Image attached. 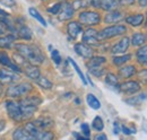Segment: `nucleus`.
Segmentation results:
<instances>
[{
  "instance_id": "f257e3e1",
  "label": "nucleus",
  "mask_w": 147,
  "mask_h": 140,
  "mask_svg": "<svg viewBox=\"0 0 147 140\" xmlns=\"http://www.w3.org/2000/svg\"><path fill=\"white\" fill-rule=\"evenodd\" d=\"M14 49L19 53L28 63L32 65H42L45 60V57L42 50L35 44H26V43H16L14 44Z\"/></svg>"
},
{
  "instance_id": "f03ea898",
  "label": "nucleus",
  "mask_w": 147,
  "mask_h": 140,
  "mask_svg": "<svg viewBox=\"0 0 147 140\" xmlns=\"http://www.w3.org/2000/svg\"><path fill=\"white\" fill-rule=\"evenodd\" d=\"M41 102H42V100L37 95H33V96L26 95L19 101L18 104L24 121L31 119L34 115V113L37 111V107L41 104Z\"/></svg>"
},
{
  "instance_id": "7ed1b4c3",
  "label": "nucleus",
  "mask_w": 147,
  "mask_h": 140,
  "mask_svg": "<svg viewBox=\"0 0 147 140\" xmlns=\"http://www.w3.org/2000/svg\"><path fill=\"white\" fill-rule=\"evenodd\" d=\"M33 90V85L31 83L24 81V83H18V84H11L6 90V95L9 98H18V97H24L28 95Z\"/></svg>"
},
{
  "instance_id": "20e7f679",
  "label": "nucleus",
  "mask_w": 147,
  "mask_h": 140,
  "mask_svg": "<svg viewBox=\"0 0 147 140\" xmlns=\"http://www.w3.org/2000/svg\"><path fill=\"white\" fill-rule=\"evenodd\" d=\"M127 33V26L123 24H114L104 27L102 31L98 32V38L100 41L109 40L117 36H122Z\"/></svg>"
},
{
  "instance_id": "39448f33",
  "label": "nucleus",
  "mask_w": 147,
  "mask_h": 140,
  "mask_svg": "<svg viewBox=\"0 0 147 140\" xmlns=\"http://www.w3.org/2000/svg\"><path fill=\"white\" fill-rule=\"evenodd\" d=\"M102 18L98 11H94V10H83L79 13L78 15V22L87 27H93L96 26L101 23Z\"/></svg>"
},
{
  "instance_id": "423d86ee",
  "label": "nucleus",
  "mask_w": 147,
  "mask_h": 140,
  "mask_svg": "<svg viewBox=\"0 0 147 140\" xmlns=\"http://www.w3.org/2000/svg\"><path fill=\"white\" fill-rule=\"evenodd\" d=\"M5 107H6L8 116L13 121H15V122H23L24 121L20 107H19V104L17 102H15L14 100H7V101H5Z\"/></svg>"
},
{
  "instance_id": "0eeeda50",
  "label": "nucleus",
  "mask_w": 147,
  "mask_h": 140,
  "mask_svg": "<svg viewBox=\"0 0 147 140\" xmlns=\"http://www.w3.org/2000/svg\"><path fill=\"white\" fill-rule=\"evenodd\" d=\"M140 89H142V85L138 80H126L119 84L118 92L126 95H135L138 92H140Z\"/></svg>"
},
{
  "instance_id": "6e6552de",
  "label": "nucleus",
  "mask_w": 147,
  "mask_h": 140,
  "mask_svg": "<svg viewBox=\"0 0 147 140\" xmlns=\"http://www.w3.org/2000/svg\"><path fill=\"white\" fill-rule=\"evenodd\" d=\"M82 42L90 45V46H98L101 44V41L98 38V32L94 30L93 27H88L83 33Z\"/></svg>"
},
{
  "instance_id": "1a4fd4ad",
  "label": "nucleus",
  "mask_w": 147,
  "mask_h": 140,
  "mask_svg": "<svg viewBox=\"0 0 147 140\" xmlns=\"http://www.w3.org/2000/svg\"><path fill=\"white\" fill-rule=\"evenodd\" d=\"M91 6L95 9L110 11L113 9H117L119 3L118 0H91Z\"/></svg>"
},
{
  "instance_id": "9d476101",
  "label": "nucleus",
  "mask_w": 147,
  "mask_h": 140,
  "mask_svg": "<svg viewBox=\"0 0 147 140\" xmlns=\"http://www.w3.org/2000/svg\"><path fill=\"white\" fill-rule=\"evenodd\" d=\"M19 79L18 75L16 71L9 69V68H1L0 69V81L5 84H13Z\"/></svg>"
},
{
  "instance_id": "9b49d317",
  "label": "nucleus",
  "mask_w": 147,
  "mask_h": 140,
  "mask_svg": "<svg viewBox=\"0 0 147 140\" xmlns=\"http://www.w3.org/2000/svg\"><path fill=\"white\" fill-rule=\"evenodd\" d=\"M74 14H75V9L73 5L69 2H62L61 9L58 14V19L60 22H68L74 17Z\"/></svg>"
},
{
  "instance_id": "f8f14e48",
  "label": "nucleus",
  "mask_w": 147,
  "mask_h": 140,
  "mask_svg": "<svg viewBox=\"0 0 147 140\" xmlns=\"http://www.w3.org/2000/svg\"><path fill=\"white\" fill-rule=\"evenodd\" d=\"M129 46H130V38L127 36H123L121 40H119L112 48H111L110 52L112 54H123L128 51Z\"/></svg>"
},
{
  "instance_id": "ddd939ff",
  "label": "nucleus",
  "mask_w": 147,
  "mask_h": 140,
  "mask_svg": "<svg viewBox=\"0 0 147 140\" xmlns=\"http://www.w3.org/2000/svg\"><path fill=\"white\" fill-rule=\"evenodd\" d=\"M74 50L76 54H78L79 57H82L83 59H90L91 57H93L94 51H93L92 46L80 42V43H76L74 45Z\"/></svg>"
},
{
  "instance_id": "4468645a",
  "label": "nucleus",
  "mask_w": 147,
  "mask_h": 140,
  "mask_svg": "<svg viewBox=\"0 0 147 140\" xmlns=\"http://www.w3.org/2000/svg\"><path fill=\"white\" fill-rule=\"evenodd\" d=\"M80 33H83V25L79 22L71 20L67 24V34L70 40H76Z\"/></svg>"
},
{
  "instance_id": "2eb2a0df",
  "label": "nucleus",
  "mask_w": 147,
  "mask_h": 140,
  "mask_svg": "<svg viewBox=\"0 0 147 140\" xmlns=\"http://www.w3.org/2000/svg\"><path fill=\"white\" fill-rule=\"evenodd\" d=\"M0 65H2V66L6 67V68H9V69L16 71L17 73L23 71V70L20 69V67H18V66L13 61V59L7 54V52H5V51H0Z\"/></svg>"
},
{
  "instance_id": "dca6fc26",
  "label": "nucleus",
  "mask_w": 147,
  "mask_h": 140,
  "mask_svg": "<svg viewBox=\"0 0 147 140\" xmlns=\"http://www.w3.org/2000/svg\"><path fill=\"white\" fill-rule=\"evenodd\" d=\"M125 18V15L122 11H120L118 8L108 11V14L104 16V23L105 24H117L121 22Z\"/></svg>"
},
{
  "instance_id": "f3484780",
  "label": "nucleus",
  "mask_w": 147,
  "mask_h": 140,
  "mask_svg": "<svg viewBox=\"0 0 147 140\" xmlns=\"http://www.w3.org/2000/svg\"><path fill=\"white\" fill-rule=\"evenodd\" d=\"M137 73V68L134 65H123L118 70V77L121 79H128Z\"/></svg>"
},
{
  "instance_id": "a211bd4d",
  "label": "nucleus",
  "mask_w": 147,
  "mask_h": 140,
  "mask_svg": "<svg viewBox=\"0 0 147 140\" xmlns=\"http://www.w3.org/2000/svg\"><path fill=\"white\" fill-rule=\"evenodd\" d=\"M125 19V22L130 25V26H132V27H139V26H142L143 25V23H144V19H145V16H144V14H132V15H129L127 17L123 18Z\"/></svg>"
},
{
  "instance_id": "6ab92c4d",
  "label": "nucleus",
  "mask_w": 147,
  "mask_h": 140,
  "mask_svg": "<svg viewBox=\"0 0 147 140\" xmlns=\"http://www.w3.org/2000/svg\"><path fill=\"white\" fill-rule=\"evenodd\" d=\"M24 68V73L27 78L32 79V80H36L37 78L41 76V71L38 69L36 65H32V63H27Z\"/></svg>"
},
{
  "instance_id": "aec40b11",
  "label": "nucleus",
  "mask_w": 147,
  "mask_h": 140,
  "mask_svg": "<svg viewBox=\"0 0 147 140\" xmlns=\"http://www.w3.org/2000/svg\"><path fill=\"white\" fill-rule=\"evenodd\" d=\"M17 35L15 33H8L6 35L0 36V49H10L16 41Z\"/></svg>"
},
{
  "instance_id": "412c9836",
  "label": "nucleus",
  "mask_w": 147,
  "mask_h": 140,
  "mask_svg": "<svg viewBox=\"0 0 147 140\" xmlns=\"http://www.w3.org/2000/svg\"><path fill=\"white\" fill-rule=\"evenodd\" d=\"M15 34L17 35V38H22V40H25V41H31L32 37H33L32 31L23 24H20L18 28H16Z\"/></svg>"
},
{
  "instance_id": "4be33fe9",
  "label": "nucleus",
  "mask_w": 147,
  "mask_h": 140,
  "mask_svg": "<svg viewBox=\"0 0 147 140\" xmlns=\"http://www.w3.org/2000/svg\"><path fill=\"white\" fill-rule=\"evenodd\" d=\"M136 60L140 66L147 67V45L144 44L139 46V49L136 51Z\"/></svg>"
},
{
  "instance_id": "5701e85b",
  "label": "nucleus",
  "mask_w": 147,
  "mask_h": 140,
  "mask_svg": "<svg viewBox=\"0 0 147 140\" xmlns=\"http://www.w3.org/2000/svg\"><path fill=\"white\" fill-rule=\"evenodd\" d=\"M147 41V35L144 33H140V32H137V33H134L131 35V38H130V43L136 46V48H139L142 45H144Z\"/></svg>"
},
{
  "instance_id": "b1692460",
  "label": "nucleus",
  "mask_w": 147,
  "mask_h": 140,
  "mask_svg": "<svg viewBox=\"0 0 147 140\" xmlns=\"http://www.w3.org/2000/svg\"><path fill=\"white\" fill-rule=\"evenodd\" d=\"M87 63H86V67L90 69V68H95V67H101L103 66L105 62H107V58L105 57H102V55H93L90 59H87Z\"/></svg>"
},
{
  "instance_id": "393cba45",
  "label": "nucleus",
  "mask_w": 147,
  "mask_h": 140,
  "mask_svg": "<svg viewBox=\"0 0 147 140\" xmlns=\"http://www.w3.org/2000/svg\"><path fill=\"white\" fill-rule=\"evenodd\" d=\"M131 58H132V54H130V53H127V54H121V55H115V57H113L112 58V63L114 65V66H117V67H121V66H123V65H126L128 61L131 60Z\"/></svg>"
},
{
  "instance_id": "a878e982",
  "label": "nucleus",
  "mask_w": 147,
  "mask_h": 140,
  "mask_svg": "<svg viewBox=\"0 0 147 140\" xmlns=\"http://www.w3.org/2000/svg\"><path fill=\"white\" fill-rule=\"evenodd\" d=\"M13 138L17 140H32L31 135L25 130L24 127H18V128L13 132Z\"/></svg>"
},
{
  "instance_id": "bb28decb",
  "label": "nucleus",
  "mask_w": 147,
  "mask_h": 140,
  "mask_svg": "<svg viewBox=\"0 0 147 140\" xmlns=\"http://www.w3.org/2000/svg\"><path fill=\"white\" fill-rule=\"evenodd\" d=\"M86 103L93 110H100L101 108V102L100 100L92 93H88L86 95Z\"/></svg>"
},
{
  "instance_id": "cd10ccee",
  "label": "nucleus",
  "mask_w": 147,
  "mask_h": 140,
  "mask_svg": "<svg viewBox=\"0 0 147 140\" xmlns=\"http://www.w3.org/2000/svg\"><path fill=\"white\" fill-rule=\"evenodd\" d=\"M105 83L110 87L115 88L118 90V87H119V77L115 73H113V72H108L105 75Z\"/></svg>"
},
{
  "instance_id": "c85d7f7f",
  "label": "nucleus",
  "mask_w": 147,
  "mask_h": 140,
  "mask_svg": "<svg viewBox=\"0 0 147 140\" xmlns=\"http://www.w3.org/2000/svg\"><path fill=\"white\" fill-rule=\"evenodd\" d=\"M145 100H147V94H139V95H136V96H132L130 98H127L125 100V102L129 105H139L142 102H144Z\"/></svg>"
},
{
  "instance_id": "c756f323",
  "label": "nucleus",
  "mask_w": 147,
  "mask_h": 140,
  "mask_svg": "<svg viewBox=\"0 0 147 140\" xmlns=\"http://www.w3.org/2000/svg\"><path fill=\"white\" fill-rule=\"evenodd\" d=\"M28 13H30V15L32 16V17L34 18V19H36L37 22L43 26V27H47V20L44 19V17L38 13V10L35 9L34 7H31V8H28Z\"/></svg>"
},
{
  "instance_id": "7c9ffc66",
  "label": "nucleus",
  "mask_w": 147,
  "mask_h": 140,
  "mask_svg": "<svg viewBox=\"0 0 147 140\" xmlns=\"http://www.w3.org/2000/svg\"><path fill=\"white\" fill-rule=\"evenodd\" d=\"M67 60H68V62H69V63H70V65L73 66L74 70H75V71L77 72V75H78V77L80 78L82 83H83L84 85H87L88 83H87V79H86L85 75H84V73H83V71L80 70V68H79V66H78V65H77V63L75 62V60H74V59H71V58H68Z\"/></svg>"
},
{
  "instance_id": "2f4dec72",
  "label": "nucleus",
  "mask_w": 147,
  "mask_h": 140,
  "mask_svg": "<svg viewBox=\"0 0 147 140\" xmlns=\"http://www.w3.org/2000/svg\"><path fill=\"white\" fill-rule=\"evenodd\" d=\"M35 83L37 84V86H40V87L43 88V89H51V88L53 87L52 81L49 80V79H48L47 77H44V76H40L36 80H35Z\"/></svg>"
},
{
  "instance_id": "473e14b6",
  "label": "nucleus",
  "mask_w": 147,
  "mask_h": 140,
  "mask_svg": "<svg viewBox=\"0 0 147 140\" xmlns=\"http://www.w3.org/2000/svg\"><path fill=\"white\" fill-rule=\"evenodd\" d=\"M34 124L38 127L40 129H44V130H47V129H49L50 127H52V121L50 120V119H48V118H41V119H37L35 121H33Z\"/></svg>"
},
{
  "instance_id": "72a5a7b5",
  "label": "nucleus",
  "mask_w": 147,
  "mask_h": 140,
  "mask_svg": "<svg viewBox=\"0 0 147 140\" xmlns=\"http://www.w3.org/2000/svg\"><path fill=\"white\" fill-rule=\"evenodd\" d=\"M92 127H93V129H94L95 131H97V132L103 131V129H104V122H103L102 118L98 116V115L95 116L94 120H93V122H92Z\"/></svg>"
},
{
  "instance_id": "f704fd0d",
  "label": "nucleus",
  "mask_w": 147,
  "mask_h": 140,
  "mask_svg": "<svg viewBox=\"0 0 147 140\" xmlns=\"http://www.w3.org/2000/svg\"><path fill=\"white\" fill-rule=\"evenodd\" d=\"M71 5H73V7L75 10H78V9H85V8L90 7V5H91V0H76V1H74Z\"/></svg>"
},
{
  "instance_id": "c9c22d12",
  "label": "nucleus",
  "mask_w": 147,
  "mask_h": 140,
  "mask_svg": "<svg viewBox=\"0 0 147 140\" xmlns=\"http://www.w3.org/2000/svg\"><path fill=\"white\" fill-rule=\"evenodd\" d=\"M88 72L93 75V76H95V77H97V78H101L102 76H104L105 75V69L101 66V67H95V68H90L88 69Z\"/></svg>"
},
{
  "instance_id": "e433bc0d",
  "label": "nucleus",
  "mask_w": 147,
  "mask_h": 140,
  "mask_svg": "<svg viewBox=\"0 0 147 140\" xmlns=\"http://www.w3.org/2000/svg\"><path fill=\"white\" fill-rule=\"evenodd\" d=\"M136 75H137L138 81L147 86V69H140L139 71H137Z\"/></svg>"
},
{
  "instance_id": "4c0bfd02",
  "label": "nucleus",
  "mask_w": 147,
  "mask_h": 140,
  "mask_svg": "<svg viewBox=\"0 0 147 140\" xmlns=\"http://www.w3.org/2000/svg\"><path fill=\"white\" fill-rule=\"evenodd\" d=\"M51 59H52V61L55 62L57 66H59V65L61 63V61H62L60 53H59V51H58V50H55V49L51 51Z\"/></svg>"
},
{
  "instance_id": "58836bf2",
  "label": "nucleus",
  "mask_w": 147,
  "mask_h": 140,
  "mask_svg": "<svg viewBox=\"0 0 147 140\" xmlns=\"http://www.w3.org/2000/svg\"><path fill=\"white\" fill-rule=\"evenodd\" d=\"M80 130H82V133L87 138L90 139L91 138V128L87 123H82L80 124Z\"/></svg>"
},
{
  "instance_id": "ea45409f",
  "label": "nucleus",
  "mask_w": 147,
  "mask_h": 140,
  "mask_svg": "<svg viewBox=\"0 0 147 140\" xmlns=\"http://www.w3.org/2000/svg\"><path fill=\"white\" fill-rule=\"evenodd\" d=\"M61 6H62V2H57L52 7L48 8V13H50L52 15H58L59 11H60V9H61Z\"/></svg>"
},
{
  "instance_id": "a19ab883",
  "label": "nucleus",
  "mask_w": 147,
  "mask_h": 140,
  "mask_svg": "<svg viewBox=\"0 0 147 140\" xmlns=\"http://www.w3.org/2000/svg\"><path fill=\"white\" fill-rule=\"evenodd\" d=\"M0 5L6 8H14L16 6L15 0H0Z\"/></svg>"
},
{
  "instance_id": "79ce46f5",
  "label": "nucleus",
  "mask_w": 147,
  "mask_h": 140,
  "mask_svg": "<svg viewBox=\"0 0 147 140\" xmlns=\"http://www.w3.org/2000/svg\"><path fill=\"white\" fill-rule=\"evenodd\" d=\"M120 130L125 133V135H132V133H136V129H131V128H128L127 125H125V124H122V125H120Z\"/></svg>"
},
{
  "instance_id": "37998d69",
  "label": "nucleus",
  "mask_w": 147,
  "mask_h": 140,
  "mask_svg": "<svg viewBox=\"0 0 147 140\" xmlns=\"http://www.w3.org/2000/svg\"><path fill=\"white\" fill-rule=\"evenodd\" d=\"M136 2V0H118V3L121 6H131Z\"/></svg>"
},
{
  "instance_id": "c03bdc74",
  "label": "nucleus",
  "mask_w": 147,
  "mask_h": 140,
  "mask_svg": "<svg viewBox=\"0 0 147 140\" xmlns=\"http://www.w3.org/2000/svg\"><path fill=\"white\" fill-rule=\"evenodd\" d=\"M113 132H114V135H119L120 133V124H119L118 121L113 122Z\"/></svg>"
},
{
  "instance_id": "a18cd8bd",
  "label": "nucleus",
  "mask_w": 147,
  "mask_h": 140,
  "mask_svg": "<svg viewBox=\"0 0 147 140\" xmlns=\"http://www.w3.org/2000/svg\"><path fill=\"white\" fill-rule=\"evenodd\" d=\"M95 140H105L108 139V136L107 135H104V133H102V135H97V136H95V138H94Z\"/></svg>"
},
{
  "instance_id": "49530a36",
  "label": "nucleus",
  "mask_w": 147,
  "mask_h": 140,
  "mask_svg": "<svg viewBox=\"0 0 147 140\" xmlns=\"http://www.w3.org/2000/svg\"><path fill=\"white\" fill-rule=\"evenodd\" d=\"M73 136L76 139H87L85 136H82V135H79V133H77V132H73Z\"/></svg>"
},
{
  "instance_id": "de8ad7c7",
  "label": "nucleus",
  "mask_w": 147,
  "mask_h": 140,
  "mask_svg": "<svg viewBox=\"0 0 147 140\" xmlns=\"http://www.w3.org/2000/svg\"><path fill=\"white\" fill-rule=\"evenodd\" d=\"M138 5L140 7H147V0H138Z\"/></svg>"
},
{
  "instance_id": "09e8293b",
  "label": "nucleus",
  "mask_w": 147,
  "mask_h": 140,
  "mask_svg": "<svg viewBox=\"0 0 147 140\" xmlns=\"http://www.w3.org/2000/svg\"><path fill=\"white\" fill-rule=\"evenodd\" d=\"M6 128V121L5 120H0V132Z\"/></svg>"
},
{
  "instance_id": "8fccbe9b",
  "label": "nucleus",
  "mask_w": 147,
  "mask_h": 140,
  "mask_svg": "<svg viewBox=\"0 0 147 140\" xmlns=\"http://www.w3.org/2000/svg\"><path fill=\"white\" fill-rule=\"evenodd\" d=\"M2 94H3V87H2V84L0 83V96H2Z\"/></svg>"
},
{
  "instance_id": "3c124183",
  "label": "nucleus",
  "mask_w": 147,
  "mask_h": 140,
  "mask_svg": "<svg viewBox=\"0 0 147 140\" xmlns=\"http://www.w3.org/2000/svg\"><path fill=\"white\" fill-rule=\"evenodd\" d=\"M145 27L147 28V11H146V15H145Z\"/></svg>"
},
{
  "instance_id": "603ef678",
  "label": "nucleus",
  "mask_w": 147,
  "mask_h": 140,
  "mask_svg": "<svg viewBox=\"0 0 147 140\" xmlns=\"http://www.w3.org/2000/svg\"><path fill=\"white\" fill-rule=\"evenodd\" d=\"M75 103H76V104H79V103H80V100H79V98H76V100H75Z\"/></svg>"
},
{
  "instance_id": "864d4df0",
  "label": "nucleus",
  "mask_w": 147,
  "mask_h": 140,
  "mask_svg": "<svg viewBox=\"0 0 147 140\" xmlns=\"http://www.w3.org/2000/svg\"><path fill=\"white\" fill-rule=\"evenodd\" d=\"M42 1H44V0H42Z\"/></svg>"
}]
</instances>
